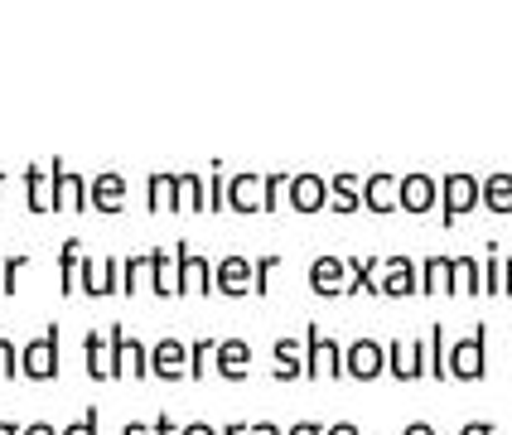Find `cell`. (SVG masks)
<instances>
[{
    "instance_id": "cell-1",
    "label": "cell",
    "mask_w": 512,
    "mask_h": 435,
    "mask_svg": "<svg viewBox=\"0 0 512 435\" xmlns=\"http://www.w3.org/2000/svg\"><path fill=\"white\" fill-rule=\"evenodd\" d=\"M484 363H488V329L474 324L459 344H450V353H445V373L459 377V382H479V377H484Z\"/></svg>"
},
{
    "instance_id": "cell-2",
    "label": "cell",
    "mask_w": 512,
    "mask_h": 435,
    "mask_svg": "<svg viewBox=\"0 0 512 435\" xmlns=\"http://www.w3.org/2000/svg\"><path fill=\"white\" fill-rule=\"evenodd\" d=\"M479 189H484V179L479 174H445L440 179V218H445V228H455L459 213H474L479 208Z\"/></svg>"
},
{
    "instance_id": "cell-3",
    "label": "cell",
    "mask_w": 512,
    "mask_h": 435,
    "mask_svg": "<svg viewBox=\"0 0 512 435\" xmlns=\"http://www.w3.org/2000/svg\"><path fill=\"white\" fill-rule=\"evenodd\" d=\"M20 373L34 377V382H54L58 377V324H49L44 334H34L20 348Z\"/></svg>"
},
{
    "instance_id": "cell-4",
    "label": "cell",
    "mask_w": 512,
    "mask_h": 435,
    "mask_svg": "<svg viewBox=\"0 0 512 435\" xmlns=\"http://www.w3.org/2000/svg\"><path fill=\"white\" fill-rule=\"evenodd\" d=\"M305 377H343V344H334L319 324H305Z\"/></svg>"
},
{
    "instance_id": "cell-5",
    "label": "cell",
    "mask_w": 512,
    "mask_h": 435,
    "mask_svg": "<svg viewBox=\"0 0 512 435\" xmlns=\"http://www.w3.org/2000/svg\"><path fill=\"white\" fill-rule=\"evenodd\" d=\"M107 344H112L116 377H150V348H145L141 339H131L126 324H112V329H107Z\"/></svg>"
},
{
    "instance_id": "cell-6",
    "label": "cell",
    "mask_w": 512,
    "mask_h": 435,
    "mask_svg": "<svg viewBox=\"0 0 512 435\" xmlns=\"http://www.w3.org/2000/svg\"><path fill=\"white\" fill-rule=\"evenodd\" d=\"M174 266H179V295H213V261L203 252L179 242L174 247Z\"/></svg>"
},
{
    "instance_id": "cell-7",
    "label": "cell",
    "mask_w": 512,
    "mask_h": 435,
    "mask_svg": "<svg viewBox=\"0 0 512 435\" xmlns=\"http://www.w3.org/2000/svg\"><path fill=\"white\" fill-rule=\"evenodd\" d=\"M49 203H54V213H83L87 208V179L83 174H68L63 160H49Z\"/></svg>"
},
{
    "instance_id": "cell-8",
    "label": "cell",
    "mask_w": 512,
    "mask_h": 435,
    "mask_svg": "<svg viewBox=\"0 0 512 435\" xmlns=\"http://www.w3.org/2000/svg\"><path fill=\"white\" fill-rule=\"evenodd\" d=\"M416 290H421V266L406 257V252H387V257H382V281H377V295L401 300V295H416Z\"/></svg>"
},
{
    "instance_id": "cell-9",
    "label": "cell",
    "mask_w": 512,
    "mask_h": 435,
    "mask_svg": "<svg viewBox=\"0 0 512 435\" xmlns=\"http://www.w3.org/2000/svg\"><path fill=\"white\" fill-rule=\"evenodd\" d=\"M343 373L358 377V382L382 377L387 373V344H377V339H353V344L343 348Z\"/></svg>"
},
{
    "instance_id": "cell-10",
    "label": "cell",
    "mask_w": 512,
    "mask_h": 435,
    "mask_svg": "<svg viewBox=\"0 0 512 435\" xmlns=\"http://www.w3.org/2000/svg\"><path fill=\"white\" fill-rule=\"evenodd\" d=\"M78 290H83V295H121V261L83 257V266H78Z\"/></svg>"
},
{
    "instance_id": "cell-11",
    "label": "cell",
    "mask_w": 512,
    "mask_h": 435,
    "mask_svg": "<svg viewBox=\"0 0 512 435\" xmlns=\"http://www.w3.org/2000/svg\"><path fill=\"white\" fill-rule=\"evenodd\" d=\"M145 199H150V213H179L189 199V174H150Z\"/></svg>"
},
{
    "instance_id": "cell-12",
    "label": "cell",
    "mask_w": 512,
    "mask_h": 435,
    "mask_svg": "<svg viewBox=\"0 0 512 435\" xmlns=\"http://www.w3.org/2000/svg\"><path fill=\"white\" fill-rule=\"evenodd\" d=\"M387 373L397 382H416L426 373V339H392L387 344Z\"/></svg>"
},
{
    "instance_id": "cell-13",
    "label": "cell",
    "mask_w": 512,
    "mask_h": 435,
    "mask_svg": "<svg viewBox=\"0 0 512 435\" xmlns=\"http://www.w3.org/2000/svg\"><path fill=\"white\" fill-rule=\"evenodd\" d=\"M285 194H290L295 213H324L329 208V179L324 174H290Z\"/></svg>"
},
{
    "instance_id": "cell-14",
    "label": "cell",
    "mask_w": 512,
    "mask_h": 435,
    "mask_svg": "<svg viewBox=\"0 0 512 435\" xmlns=\"http://www.w3.org/2000/svg\"><path fill=\"white\" fill-rule=\"evenodd\" d=\"M310 290L314 295H348V257L324 252L310 261Z\"/></svg>"
},
{
    "instance_id": "cell-15",
    "label": "cell",
    "mask_w": 512,
    "mask_h": 435,
    "mask_svg": "<svg viewBox=\"0 0 512 435\" xmlns=\"http://www.w3.org/2000/svg\"><path fill=\"white\" fill-rule=\"evenodd\" d=\"M87 208L92 213H121L126 208V174H92L87 179Z\"/></svg>"
},
{
    "instance_id": "cell-16",
    "label": "cell",
    "mask_w": 512,
    "mask_h": 435,
    "mask_svg": "<svg viewBox=\"0 0 512 435\" xmlns=\"http://www.w3.org/2000/svg\"><path fill=\"white\" fill-rule=\"evenodd\" d=\"M213 290H223V295H252V257L228 252L223 261H213Z\"/></svg>"
},
{
    "instance_id": "cell-17",
    "label": "cell",
    "mask_w": 512,
    "mask_h": 435,
    "mask_svg": "<svg viewBox=\"0 0 512 435\" xmlns=\"http://www.w3.org/2000/svg\"><path fill=\"white\" fill-rule=\"evenodd\" d=\"M397 203L406 213H430V208L440 203V179H435V174H401Z\"/></svg>"
},
{
    "instance_id": "cell-18",
    "label": "cell",
    "mask_w": 512,
    "mask_h": 435,
    "mask_svg": "<svg viewBox=\"0 0 512 435\" xmlns=\"http://www.w3.org/2000/svg\"><path fill=\"white\" fill-rule=\"evenodd\" d=\"M228 208L232 213H266V174H232Z\"/></svg>"
},
{
    "instance_id": "cell-19",
    "label": "cell",
    "mask_w": 512,
    "mask_h": 435,
    "mask_svg": "<svg viewBox=\"0 0 512 435\" xmlns=\"http://www.w3.org/2000/svg\"><path fill=\"white\" fill-rule=\"evenodd\" d=\"M150 373L165 377V382H179V377L189 373V348L179 344V339H160V344L150 348Z\"/></svg>"
},
{
    "instance_id": "cell-20",
    "label": "cell",
    "mask_w": 512,
    "mask_h": 435,
    "mask_svg": "<svg viewBox=\"0 0 512 435\" xmlns=\"http://www.w3.org/2000/svg\"><path fill=\"white\" fill-rule=\"evenodd\" d=\"M397 189H401V174H368L363 179V208L368 213H397Z\"/></svg>"
},
{
    "instance_id": "cell-21",
    "label": "cell",
    "mask_w": 512,
    "mask_h": 435,
    "mask_svg": "<svg viewBox=\"0 0 512 435\" xmlns=\"http://www.w3.org/2000/svg\"><path fill=\"white\" fill-rule=\"evenodd\" d=\"M247 363H252V344L247 339H218L213 368L228 377V382H247Z\"/></svg>"
},
{
    "instance_id": "cell-22",
    "label": "cell",
    "mask_w": 512,
    "mask_h": 435,
    "mask_svg": "<svg viewBox=\"0 0 512 435\" xmlns=\"http://www.w3.org/2000/svg\"><path fill=\"white\" fill-rule=\"evenodd\" d=\"M83 353H87V377H92V382H116V368H112V344H107V329H87Z\"/></svg>"
},
{
    "instance_id": "cell-23",
    "label": "cell",
    "mask_w": 512,
    "mask_h": 435,
    "mask_svg": "<svg viewBox=\"0 0 512 435\" xmlns=\"http://www.w3.org/2000/svg\"><path fill=\"white\" fill-rule=\"evenodd\" d=\"M421 290L426 295H455V257L435 252L421 261Z\"/></svg>"
},
{
    "instance_id": "cell-24",
    "label": "cell",
    "mask_w": 512,
    "mask_h": 435,
    "mask_svg": "<svg viewBox=\"0 0 512 435\" xmlns=\"http://www.w3.org/2000/svg\"><path fill=\"white\" fill-rule=\"evenodd\" d=\"M329 208L358 213L363 208V174H329Z\"/></svg>"
},
{
    "instance_id": "cell-25",
    "label": "cell",
    "mask_w": 512,
    "mask_h": 435,
    "mask_svg": "<svg viewBox=\"0 0 512 435\" xmlns=\"http://www.w3.org/2000/svg\"><path fill=\"white\" fill-rule=\"evenodd\" d=\"M150 290H155L160 300L179 295V266H174V252H155V247H150Z\"/></svg>"
},
{
    "instance_id": "cell-26",
    "label": "cell",
    "mask_w": 512,
    "mask_h": 435,
    "mask_svg": "<svg viewBox=\"0 0 512 435\" xmlns=\"http://www.w3.org/2000/svg\"><path fill=\"white\" fill-rule=\"evenodd\" d=\"M377 271H382V257H377V252L348 257V295H377Z\"/></svg>"
},
{
    "instance_id": "cell-27",
    "label": "cell",
    "mask_w": 512,
    "mask_h": 435,
    "mask_svg": "<svg viewBox=\"0 0 512 435\" xmlns=\"http://www.w3.org/2000/svg\"><path fill=\"white\" fill-rule=\"evenodd\" d=\"M25 203L29 213H54V203H49V165H25Z\"/></svg>"
},
{
    "instance_id": "cell-28",
    "label": "cell",
    "mask_w": 512,
    "mask_h": 435,
    "mask_svg": "<svg viewBox=\"0 0 512 435\" xmlns=\"http://www.w3.org/2000/svg\"><path fill=\"white\" fill-rule=\"evenodd\" d=\"M78 266H83V242L63 237V247H58V290L63 295H73V286H78Z\"/></svg>"
},
{
    "instance_id": "cell-29",
    "label": "cell",
    "mask_w": 512,
    "mask_h": 435,
    "mask_svg": "<svg viewBox=\"0 0 512 435\" xmlns=\"http://www.w3.org/2000/svg\"><path fill=\"white\" fill-rule=\"evenodd\" d=\"M271 373L281 377V382L305 377V348H300V339H276V368Z\"/></svg>"
},
{
    "instance_id": "cell-30",
    "label": "cell",
    "mask_w": 512,
    "mask_h": 435,
    "mask_svg": "<svg viewBox=\"0 0 512 435\" xmlns=\"http://www.w3.org/2000/svg\"><path fill=\"white\" fill-rule=\"evenodd\" d=\"M479 203L488 213H512V174H488L484 189H479Z\"/></svg>"
},
{
    "instance_id": "cell-31",
    "label": "cell",
    "mask_w": 512,
    "mask_h": 435,
    "mask_svg": "<svg viewBox=\"0 0 512 435\" xmlns=\"http://www.w3.org/2000/svg\"><path fill=\"white\" fill-rule=\"evenodd\" d=\"M445 353H450V344H445V324H430L426 334V373L435 377V382H445Z\"/></svg>"
},
{
    "instance_id": "cell-32",
    "label": "cell",
    "mask_w": 512,
    "mask_h": 435,
    "mask_svg": "<svg viewBox=\"0 0 512 435\" xmlns=\"http://www.w3.org/2000/svg\"><path fill=\"white\" fill-rule=\"evenodd\" d=\"M455 295H484V266L474 257H455Z\"/></svg>"
},
{
    "instance_id": "cell-33",
    "label": "cell",
    "mask_w": 512,
    "mask_h": 435,
    "mask_svg": "<svg viewBox=\"0 0 512 435\" xmlns=\"http://www.w3.org/2000/svg\"><path fill=\"white\" fill-rule=\"evenodd\" d=\"M145 271H150V252H136V257L121 261V295H136Z\"/></svg>"
},
{
    "instance_id": "cell-34",
    "label": "cell",
    "mask_w": 512,
    "mask_h": 435,
    "mask_svg": "<svg viewBox=\"0 0 512 435\" xmlns=\"http://www.w3.org/2000/svg\"><path fill=\"white\" fill-rule=\"evenodd\" d=\"M213 353H218V339H208V334H203V339H194V344H189V377H203V373H208Z\"/></svg>"
},
{
    "instance_id": "cell-35",
    "label": "cell",
    "mask_w": 512,
    "mask_h": 435,
    "mask_svg": "<svg viewBox=\"0 0 512 435\" xmlns=\"http://www.w3.org/2000/svg\"><path fill=\"white\" fill-rule=\"evenodd\" d=\"M484 290L488 295H503V261H498V242H488L484 247Z\"/></svg>"
},
{
    "instance_id": "cell-36",
    "label": "cell",
    "mask_w": 512,
    "mask_h": 435,
    "mask_svg": "<svg viewBox=\"0 0 512 435\" xmlns=\"http://www.w3.org/2000/svg\"><path fill=\"white\" fill-rule=\"evenodd\" d=\"M29 266L25 252H10V257L0 261V295H15V281H20V271Z\"/></svg>"
},
{
    "instance_id": "cell-37",
    "label": "cell",
    "mask_w": 512,
    "mask_h": 435,
    "mask_svg": "<svg viewBox=\"0 0 512 435\" xmlns=\"http://www.w3.org/2000/svg\"><path fill=\"white\" fill-rule=\"evenodd\" d=\"M218 208H228V174H223V165L208 170V213H218Z\"/></svg>"
},
{
    "instance_id": "cell-38",
    "label": "cell",
    "mask_w": 512,
    "mask_h": 435,
    "mask_svg": "<svg viewBox=\"0 0 512 435\" xmlns=\"http://www.w3.org/2000/svg\"><path fill=\"white\" fill-rule=\"evenodd\" d=\"M276 266H281V252H266V257L252 261V295H266V281H271Z\"/></svg>"
},
{
    "instance_id": "cell-39",
    "label": "cell",
    "mask_w": 512,
    "mask_h": 435,
    "mask_svg": "<svg viewBox=\"0 0 512 435\" xmlns=\"http://www.w3.org/2000/svg\"><path fill=\"white\" fill-rule=\"evenodd\" d=\"M97 426H102V406H87L83 416H78L73 426H63L58 435H97Z\"/></svg>"
},
{
    "instance_id": "cell-40",
    "label": "cell",
    "mask_w": 512,
    "mask_h": 435,
    "mask_svg": "<svg viewBox=\"0 0 512 435\" xmlns=\"http://www.w3.org/2000/svg\"><path fill=\"white\" fill-rule=\"evenodd\" d=\"M15 373H20V348L0 334V377H15Z\"/></svg>"
},
{
    "instance_id": "cell-41",
    "label": "cell",
    "mask_w": 512,
    "mask_h": 435,
    "mask_svg": "<svg viewBox=\"0 0 512 435\" xmlns=\"http://www.w3.org/2000/svg\"><path fill=\"white\" fill-rule=\"evenodd\" d=\"M189 208L208 213V184H203V174H189Z\"/></svg>"
},
{
    "instance_id": "cell-42",
    "label": "cell",
    "mask_w": 512,
    "mask_h": 435,
    "mask_svg": "<svg viewBox=\"0 0 512 435\" xmlns=\"http://www.w3.org/2000/svg\"><path fill=\"white\" fill-rule=\"evenodd\" d=\"M285 184H290V174H266V213H276Z\"/></svg>"
},
{
    "instance_id": "cell-43",
    "label": "cell",
    "mask_w": 512,
    "mask_h": 435,
    "mask_svg": "<svg viewBox=\"0 0 512 435\" xmlns=\"http://www.w3.org/2000/svg\"><path fill=\"white\" fill-rule=\"evenodd\" d=\"M459 435H498V426H493V421H464Z\"/></svg>"
},
{
    "instance_id": "cell-44",
    "label": "cell",
    "mask_w": 512,
    "mask_h": 435,
    "mask_svg": "<svg viewBox=\"0 0 512 435\" xmlns=\"http://www.w3.org/2000/svg\"><path fill=\"white\" fill-rule=\"evenodd\" d=\"M150 431H155V435H179V426H174V416H170V411H160Z\"/></svg>"
},
{
    "instance_id": "cell-45",
    "label": "cell",
    "mask_w": 512,
    "mask_h": 435,
    "mask_svg": "<svg viewBox=\"0 0 512 435\" xmlns=\"http://www.w3.org/2000/svg\"><path fill=\"white\" fill-rule=\"evenodd\" d=\"M285 435H324V426H319V421H295Z\"/></svg>"
},
{
    "instance_id": "cell-46",
    "label": "cell",
    "mask_w": 512,
    "mask_h": 435,
    "mask_svg": "<svg viewBox=\"0 0 512 435\" xmlns=\"http://www.w3.org/2000/svg\"><path fill=\"white\" fill-rule=\"evenodd\" d=\"M179 435H218V426H208V421H189Z\"/></svg>"
},
{
    "instance_id": "cell-47",
    "label": "cell",
    "mask_w": 512,
    "mask_h": 435,
    "mask_svg": "<svg viewBox=\"0 0 512 435\" xmlns=\"http://www.w3.org/2000/svg\"><path fill=\"white\" fill-rule=\"evenodd\" d=\"M324 435H363L353 421H334V426H324Z\"/></svg>"
},
{
    "instance_id": "cell-48",
    "label": "cell",
    "mask_w": 512,
    "mask_h": 435,
    "mask_svg": "<svg viewBox=\"0 0 512 435\" xmlns=\"http://www.w3.org/2000/svg\"><path fill=\"white\" fill-rule=\"evenodd\" d=\"M247 435H285V431L276 426V421H252V431Z\"/></svg>"
},
{
    "instance_id": "cell-49",
    "label": "cell",
    "mask_w": 512,
    "mask_h": 435,
    "mask_svg": "<svg viewBox=\"0 0 512 435\" xmlns=\"http://www.w3.org/2000/svg\"><path fill=\"white\" fill-rule=\"evenodd\" d=\"M25 435H58V426H49V421H29Z\"/></svg>"
},
{
    "instance_id": "cell-50",
    "label": "cell",
    "mask_w": 512,
    "mask_h": 435,
    "mask_svg": "<svg viewBox=\"0 0 512 435\" xmlns=\"http://www.w3.org/2000/svg\"><path fill=\"white\" fill-rule=\"evenodd\" d=\"M247 431H252V421H228L218 435H247Z\"/></svg>"
},
{
    "instance_id": "cell-51",
    "label": "cell",
    "mask_w": 512,
    "mask_h": 435,
    "mask_svg": "<svg viewBox=\"0 0 512 435\" xmlns=\"http://www.w3.org/2000/svg\"><path fill=\"white\" fill-rule=\"evenodd\" d=\"M121 435H155V431H150L145 421H126V426H121Z\"/></svg>"
},
{
    "instance_id": "cell-52",
    "label": "cell",
    "mask_w": 512,
    "mask_h": 435,
    "mask_svg": "<svg viewBox=\"0 0 512 435\" xmlns=\"http://www.w3.org/2000/svg\"><path fill=\"white\" fill-rule=\"evenodd\" d=\"M401 435H435V426H430V421H411Z\"/></svg>"
},
{
    "instance_id": "cell-53",
    "label": "cell",
    "mask_w": 512,
    "mask_h": 435,
    "mask_svg": "<svg viewBox=\"0 0 512 435\" xmlns=\"http://www.w3.org/2000/svg\"><path fill=\"white\" fill-rule=\"evenodd\" d=\"M503 295H512V257L503 261Z\"/></svg>"
},
{
    "instance_id": "cell-54",
    "label": "cell",
    "mask_w": 512,
    "mask_h": 435,
    "mask_svg": "<svg viewBox=\"0 0 512 435\" xmlns=\"http://www.w3.org/2000/svg\"><path fill=\"white\" fill-rule=\"evenodd\" d=\"M0 435H25V426H15V421H0Z\"/></svg>"
},
{
    "instance_id": "cell-55",
    "label": "cell",
    "mask_w": 512,
    "mask_h": 435,
    "mask_svg": "<svg viewBox=\"0 0 512 435\" xmlns=\"http://www.w3.org/2000/svg\"><path fill=\"white\" fill-rule=\"evenodd\" d=\"M0 184H5V174H0Z\"/></svg>"
}]
</instances>
